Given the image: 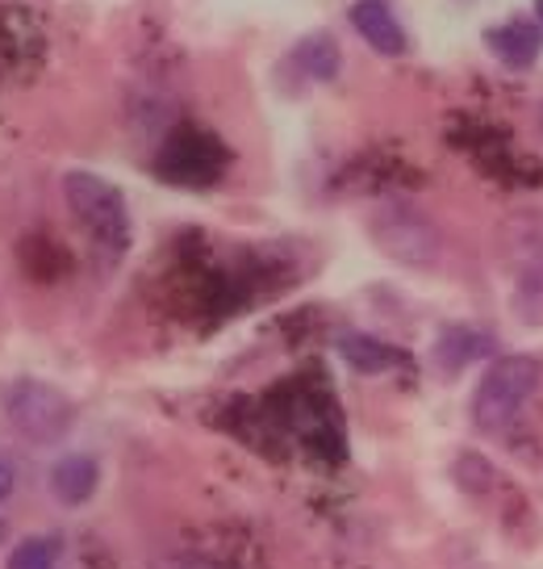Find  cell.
I'll use <instances>...</instances> for the list:
<instances>
[{
    "mask_svg": "<svg viewBox=\"0 0 543 569\" xmlns=\"http://www.w3.org/2000/svg\"><path fill=\"white\" fill-rule=\"evenodd\" d=\"M63 197L71 213L88 227V234L101 248H125L130 239V213H125L122 189H113L97 172H68L63 177Z\"/></svg>",
    "mask_w": 543,
    "mask_h": 569,
    "instance_id": "7a4b0ae2",
    "label": "cell"
},
{
    "mask_svg": "<svg viewBox=\"0 0 543 569\" xmlns=\"http://www.w3.org/2000/svg\"><path fill=\"white\" fill-rule=\"evenodd\" d=\"M351 26L360 30V38L369 42L372 51H381V54L405 51V30L398 26V18L389 13V4H381V0H360V4L351 9Z\"/></svg>",
    "mask_w": 543,
    "mask_h": 569,
    "instance_id": "8992f818",
    "label": "cell"
},
{
    "mask_svg": "<svg viewBox=\"0 0 543 569\" xmlns=\"http://www.w3.org/2000/svg\"><path fill=\"white\" fill-rule=\"evenodd\" d=\"M339 356L348 360L355 373H389L402 365V352L389 348L372 336H339Z\"/></svg>",
    "mask_w": 543,
    "mask_h": 569,
    "instance_id": "ba28073f",
    "label": "cell"
},
{
    "mask_svg": "<svg viewBox=\"0 0 543 569\" xmlns=\"http://www.w3.org/2000/svg\"><path fill=\"white\" fill-rule=\"evenodd\" d=\"M0 402H4L9 423L34 445H51L59 436H68L71 415H76L68 398L54 386H42V381H13Z\"/></svg>",
    "mask_w": 543,
    "mask_h": 569,
    "instance_id": "3957f363",
    "label": "cell"
},
{
    "mask_svg": "<svg viewBox=\"0 0 543 569\" xmlns=\"http://www.w3.org/2000/svg\"><path fill=\"white\" fill-rule=\"evenodd\" d=\"M97 481H101V469L92 457L84 452H71V457H59L51 465V490L63 507H84L88 498L97 495Z\"/></svg>",
    "mask_w": 543,
    "mask_h": 569,
    "instance_id": "5b68a950",
    "label": "cell"
},
{
    "mask_svg": "<svg viewBox=\"0 0 543 569\" xmlns=\"http://www.w3.org/2000/svg\"><path fill=\"white\" fill-rule=\"evenodd\" d=\"M540 360L535 356H502L493 360L490 373L481 377V386L473 393V423L481 431H506L523 407L531 402V393L540 390Z\"/></svg>",
    "mask_w": 543,
    "mask_h": 569,
    "instance_id": "6da1fadb",
    "label": "cell"
},
{
    "mask_svg": "<svg viewBox=\"0 0 543 569\" xmlns=\"http://www.w3.org/2000/svg\"><path fill=\"white\" fill-rule=\"evenodd\" d=\"M490 352V339L476 336V331H464V327H452V331H443V339H439V365L448 369V373H456V369H464L473 356Z\"/></svg>",
    "mask_w": 543,
    "mask_h": 569,
    "instance_id": "9c48e42d",
    "label": "cell"
},
{
    "mask_svg": "<svg viewBox=\"0 0 543 569\" xmlns=\"http://www.w3.org/2000/svg\"><path fill=\"white\" fill-rule=\"evenodd\" d=\"M376 243L402 264H431L439 256L435 227L414 210H389L376 218Z\"/></svg>",
    "mask_w": 543,
    "mask_h": 569,
    "instance_id": "277c9868",
    "label": "cell"
},
{
    "mask_svg": "<svg viewBox=\"0 0 543 569\" xmlns=\"http://www.w3.org/2000/svg\"><path fill=\"white\" fill-rule=\"evenodd\" d=\"M180 569H222V566H213V561H205V557H184Z\"/></svg>",
    "mask_w": 543,
    "mask_h": 569,
    "instance_id": "4fadbf2b",
    "label": "cell"
},
{
    "mask_svg": "<svg viewBox=\"0 0 543 569\" xmlns=\"http://www.w3.org/2000/svg\"><path fill=\"white\" fill-rule=\"evenodd\" d=\"M13 486H18V473H13L9 465L0 461V502H4V498L13 495Z\"/></svg>",
    "mask_w": 543,
    "mask_h": 569,
    "instance_id": "7c38bea8",
    "label": "cell"
},
{
    "mask_svg": "<svg viewBox=\"0 0 543 569\" xmlns=\"http://www.w3.org/2000/svg\"><path fill=\"white\" fill-rule=\"evenodd\" d=\"M298 63H301V71H310L318 80H331L334 71H339V47H334L326 34L305 38L298 47Z\"/></svg>",
    "mask_w": 543,
    "mask_h": 569,
    "instance_id": "8fae6325",
    "label": "cell"
},
{
    "mask_svg": "<svg viewBox=\"0 0 543 569\" xmlns=\"http://www.w3.org/2000/svg\"><path fill=\"white\" fill-rule=\"evenodd\" d=\"M540 130H543V113H540Z\"/></svg>",
    "mask_w": 543,
    "mask_h": 569,
    "instance_id": "9a60e30c",
    "label": "cell"
},
{
    "mask_svg": "<svg viewBox=\"0 0 543 569\" xmlns=\"http://www.w3.org/2000/svg\"><path fill=\"white\" fill-rule=\"evenodd\" d=\"M4 569H59V540L54 536H30L9 552Z\"/></svg>",
    "mask_w": 543,
    "mask_h": 569,
    "instance_id": "30bf717a",
    "label": "cell"
},
{
    "mask_svg": "<svg viewBox=\"0 0 543 569\" xmlns=\"http://www.w3.org/2000/svg\"><path fill=\"white\" fill-rule=\"evenodd\" d=\"M535 13H540V26H543V0H535Z\"/></svg>",
    "mask_w": 543,
    "mask_h": 569,
    "instance_id": "5bb4252c",
    "label": "cell"
},
{
    "mask_svg": "<svg viewBox=\"0 0 543 569\" xmlns=\"http://www.w3.org/2000/svg\"><path fill=\"white\" fill-rule=\"evenodd\" d=\"M485 42H490V51L514 71L531 68V63L540 59V47H543L540 30H535V26H526V21H506V26H493L490 34H485Z\"/></svg>",
    "mask_w": 543,
    "mask_h": 569,
    "instance_id": "52a82bcc",
    "label": "cell"
}]
</instances>
